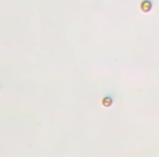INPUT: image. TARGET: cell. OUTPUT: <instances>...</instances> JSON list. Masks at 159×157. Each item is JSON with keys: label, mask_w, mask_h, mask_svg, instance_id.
<instances>
[{"label": "cell", "mask_w": 159, "mask_h": 157, "mask_svg": "<svg viewBox=\"0 0 159 157\" xmlns=\"http://www.w3.org/2000/svg\"><path fill=\"white\" fill-rule=\"evenodd\" d=\"M153 9V1L152 0H142L139 4V10L142 11L143 14H148L150 13Z\"/></svg>", "instance_id": "obj_1"}, {"label": "cell", "mask_w": 159, "mask_h": 157, "mask_svg": "<svg viewBox=\"0 0 159 157\" xmlns=\"http://www.w3.org/2000/svg\"><path fill=\"white\" fill-rule=\"evenodd\" d=\"M113 101H114V95L113 94H106L102 100H101V104L103 108H111L113 105Z\"/></svg>", "instance_id": "obj_2"}]
</instances>
